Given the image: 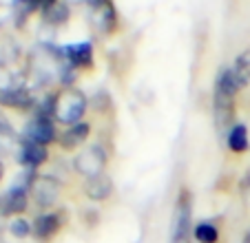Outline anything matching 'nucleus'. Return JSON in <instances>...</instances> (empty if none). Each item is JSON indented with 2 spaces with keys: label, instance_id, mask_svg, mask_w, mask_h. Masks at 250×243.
<instances>
[{
  "label": "nucleus",
  "instance_id": "1",
  "mask_svg": "<svg viewBox=\"0 0 250 243\" xmlns=\"http://www.w3.org/2000/svg\"><path fill=\"white\" fill-rule=\"evenodd\" d=\"M84 111H86V98L78 89H64L56 98H51V117H56L58 122L66 124V126L80 124Z\"/></svg>",
  "mask_w": 250,
  "mask_h": 243
},
{
  "label": "nucleus",
  "instance_id": "2",
  "mask_svg": "<svg viewBox=\"0 0 250 243\" xmlns=\"http://www.w3.org/2000/svg\"><path fill=\"white\" fill-rule=\"evenodd\" d=\"M190 217H193V203H190V192L182 190L175 201L173 223H170V243H188L190 237Z\"/></svg>",
  "mask_w": 250,
  "mask_h": 243
},
{
  "label": "nucleus",
  "instance_id": "3",
  "mask_svg": "<svg viewBox=\"0 0 250 243\" xmlns=\"http://www.w3.org/2000/svg\"><path fill=\"white\" fill-rule=\"evenodd\" d=\"M104 166H106V150L100 144H91L84 150L76 155L73 159V168L86 179H93L98 175H102Z\"/></svg>",
  "mask_w": 250,
  "mask_h": 243
},
{
  "label": "nucleus",
  "instance_id": "4",
  "mask_svg": "<svg viewBox=\"0 0 250 243\" xmlns=\"http://www.w3.org/2000/svg\"><path fill=\"white\" fill-rule=\"evenodd\" d=\"M29 192H31L33 201H36L40 208H49V206H53L58 201V197H60V182H58L56 177H51V175H36Z\"/></svg>",
  "mask_w": 250,
  "mask_h": 243
},
{
  "label": "nucleus",
  "instance_id": "5",
  "mask_svg": "<svg viewBox=\"0 0 250 243\" xmlns=\"http://www.w3.org/2000/svg\"><path fill=\"white\" fill-rule=\"evenodd\" d=\"M27 203H29V186L27 183H16L0 197V212L2 215H20V212L27 210Z\"/></svg>",
  "mask_w": 250,
  "mask_h": 243
},
{
  "label": "nucleus",
  "instance_id": "6",
  "mask_svg": "<svg viewBox=\"0 0 250 243\" xmlns=\"http://www.w3.org/2000/svg\"><path fill=\"white\" fill-rule=\"evenodd\" d=\"M232 108H235V95L226 93L222 89H215V100H212V115H215V124L217 131H226L230 128L232 122Z\"/></svg>",
  "mask_w": 250,
  "mask_h": 243
},
{
  "label": "nucleus",
  "instance_id": "7",
  "mask_svg": "<svg viewBox=\"0 0 250 243\" xmlns=\"http://www.w3.org/2000/svg\"><path fill=\"white\" fill-rule=\"evenodd\" d=\"M53 137H56V128H53V120L47 115H36L31 122L27 124V131H24V140H31L36 144H51Z\"/></svg>",
  "mask_w": 250,
  "mask_h": 243
},
{
  "label": "nucleus",
  "instance_id": "8",
  "mask_svg": "<svg viewBox=\"0 0 250 243\" xmlns=\"http://www.w3.org/2000/svg\"><path fill=\"white\" fill-rule=\"evenodd\" d=\"M47 157H49L47 146L36 144L31 140H22L18 144V162L27 170H36L38 166H42L47 162Z\"/></svg>",
  "mask_w": 250,
  "mask_h": 243
},
{
  "label": "nucleus",
  "instance_id": "9",
  "mask_svg": "<svg viewBox=\"0 0 250 243\" xmlns=\"http://www.w3.org/2000/svg\"><path fill=\"white\" fill-rule=\"evenodd\" d=\"M62 228V215L60 212H44V215L36 217L33 221V237L38 241H49L58 234Z\"/></svg>",
  "mask_w": 250,
  "mask_h": 243
},
{
  "label": "nucleus",
  "instance_id": "10",
  "mask_svg": "<svg viewBox=\"0 0 250 243\" xmlns=\"http://www.w3.org/2000/svg\"><path fill=\"white\" fill-rule=\"evenodd\" d=\"M91 16H93V22L100 31L109 33L115 27V9L109 0H93L91 2Z\"/></svg>",
  "mask_w": 250,
  "mask_h": 243
},
{
  "label": "nucleus",
  "instance_id": "11",
  "mask_svg": "<svg viewBox=\"0 0 250 243\" xmlns=\"http://www.w3.org/2000/svg\"><path fill=\"white\" fill-rule=\"evenodd\" d=\"M91 56H93L91 42H76V44H69V47L62 49V58H64V64L69 69L91 64Z\"/></svg>",
  "mask_w": 250,
  "mask_h": 243
},
{
  "label": "nucleus",
  "instance_id": "12",
  "mask_svg": "<svg viewBox=\"0 0 250 243\" xmlns=\"http://www.w3.org/2000/svg\"><path fill=\"white\" fill-rule=\"evenodd\" d=\"M84 192L89 199L93 201H104L109 199L111 192H113V182H111V177H106V175H98V177L93 179H86L84 183Z\"/></svg>",
  "mask_w": 250,
  "mask_h": 243
},
{
  "label": "nucleus",
  "instance_id": "13",
  "mask_svg": "<svg viewBox=\"0 0 250 243\" xmlns=\"http://www.w3.org/2000/svg\"><path fill=\"white\" fill-rule=\"evenodd\" d=\"M91 133V126L89 124H73V126H69L64 133H62L60 137V146L64 150H71V148H78V146H82L86 142V137H89Z\"/></svg>",
  "mask_w": 250,
  "mask_h": 243
},
{
  "label": "nucleus",
  "instance_id": "14",
  "mask_svg": "<svg viewBox=\"0 0 250 243\" xmlns=\"http://www.w3.org/2000/svg\"><path fill=\"white\" fill-rule=\"evenodd\" d=\"M0 104H2V106H14V108H29L33 104L31 91L20 84V86H16V89L0 95Z\"/></svg>",
  "mask_w": 250,
  "mask_h": 243
},
{
  "label": "nucleus",
  "instance_id": "15",
  "mask_svg": "<svg viewBox=\"0 0 250 243\" xmlns=\"http://www.w3.org/2000/svg\"><path fill=\"white\" fill-rule=\"evenodd\" d=\"M230 71H232V75H235V82H237V86H239V91L244 89V86H248V82H250V49H246V51H241L239 56H237Z\"/></svg>",
  "mask_w": 250,
  "mask_h": 243
},
{
  "label": "nucleus",
  "instance_id": "16",
  "mask_svg": "<svg viewBox=\"0 0 250 243\" xmlns=\"http://www.w3.org/2000/svg\"><path fill=\"white\" fill-rule=\"evenodd\" d=\"M228 146L232 153H246L248 150V128L244 124H235L228 131Z\"/></svg>",
  "mask_w": 250,
  "mask_h": 243
},
{
  "label": "nucleus",
  "instance_id": "17",
  "mask_svg": "<svg viewBox=\"0 0 250 243\" xmlns=\"http://www.w3.org/2000/svg\"><path fill=\"white\" fill-rule=\"evenodd\" d=\"M193 237L197 243H217L219 241V230L212 221H202L193 228Z\"/></svg>",
  "mask_w": 250,
  "mask_h": 243
},
{
  "label": "nucleus",
  "instance_id": "18",
  "mask_svg": "<svg viewBox=\"0 0 250 243\" xmlns=\"http://www.w3.org/2000/svg\"><path fill=\"white\" fill-rule=\"evenodd\" d=\"M16 86H20L18 78L14 75V71L9 69L7 62L0 60V95L7 93V91H11V89H16Z\"/></svg>",
  "mask_w": 250,
  "mask_h": 243
},
{
  "label": "nucleus",
  "instance_id": "19",
  "mask_svg": "<svg viewBox=\"0 0 250 243\" xmlns=\"http://www.w3.org/2000/svg\"><path fill=\"white\" fill-rule=\"evenodd\" d=\"M9 232L14 234L16 239H27L29 234H33V225L29 223L27 219H22V217H16L9 223Z\"/></svg>",
  "mask_w": 250,
  "mask_h": 243
},
{
  "label": "nucleus",
  "instance_id": "20",
  "mask_svg": "<svg viewBox=\"0 0 250 243\" xmlns=\"http://www.w3.org/2000/svg\"><path fill=\"white\" fill-rule=\"evenodd\" d=\"M66 16H69V9H66V5H62V2H56V5H51L49 9H44V18L53 24L64 22Z\"/></svg>",
  "mask_w": 250,
  "mask_h": 243
},
{
  "label": "nucleus",
  "instance_id": "21",
  "mask_svg": "<svg viewBox=\"0 0 250 243\" xmlns=\"http://www.w3.org/2000/svg\"><path fill=\"white\" fill-rule=\"evenodd\" d=\"M11 16H14V7H7V5H2V2H0V27H2V24H5Z\"/></svg>",
  "mask_w": 250,
  "mask_h": 243
},
{
  "label": "nucleus",
  "instance_id": "22",
  "mask_svg": "<svg viewBox=\"0 0 250 243\" xmlns=\"http://www.w3.org/2000/svg\"><path fill=\"white\" fill-rule=\"evenodd\" d=\"M241 243H250V230L244 234V239H241Z\"/></svg>",
  "mask_w": 250,
  "mask_h": 243
},
{
  "label": "nucleus",
  "instance_id": "23",
  "mask_svg": "<svg viewBox=\"0 0 250 243\" xmlns=\"http://www.w3.org/2000/svg\"><path fill=\"white\" fill-rule=\"evenodd\" d=\"M2 173H5V168H2V164H0V179H2Z\"/></svg>",
  "mask_w": 250,
  "mask_h": 243
}]
</instances>
